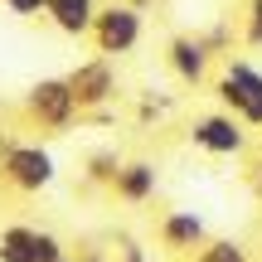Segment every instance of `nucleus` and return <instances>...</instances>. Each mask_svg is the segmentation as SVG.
<instances>
[{
  "mask_svg": "<svg viewBox=\"0 0 262 262\" xmlns=\"http://www.w3.org/2000/svg\"><path fill=\"white\" fill-rule=\"evenodd\" d=\"M214 97L224 112H233L248 131H262V68L248 58H228L214 78Z\"/></svg>",
  "mask_w": 262,
  "mask_h": 262,
  "instance_id": "nucleus-1",
  "label": "nucleus"
},
{
  "mask_svg": "<svg viewBox=\"0 0 262 262\" xmlns=\"http://www.w3.org/2000/svg\"><path fill=\"white\" fill-rule=\"evenodd\" d=\"M0 180L15 194H44L58 180V165L49 146H39V141H5L0 146Z\"/></svg>",
  "mask_w": 262,
  "mask_h": 262,
  "instance_id": "nucleus-2",
  "label": "nucleus"
},
{
  "mask_svg": "<svg viewBox=\"0 0 262 262\" xmlns=\"http://www.w3.org/2000/svg\"><path fill=\"white\" fill-rule=\"evenodd\" d=\"M141 34H146V19H141V10L136 5H126V0H112V5H102L97 10V25H93V49H97V58H122L131 54V49L141 44Z\"/></svg>",
  "mask_w": 262,
  "mask_h": 262,
  "instance_id": "nucleus-3",
  "label": "nucleus"
},
{
  "mask_svg": "<svg viewBox=\"0 0 262 262\" xmlns=\"http://www.w3.org/2000/svg\"><path fill=\"white\" fill-rule=\"evenodd\" d=\"M25 117L39 131H68L83 112H78V102H73L68 78H39V83L25 93Z\"/></svg>",
  "mask_w": 262,
  "mask_h": 262,
  "instance_id": "nucleus-4",
  "label": "nucleus"
},
{
  "mask_svg": "<svg viewBox=\"0 0 262 262\" xmlns=\"http://www.w3.org/2000/svg\"><path fill=\"white\" fill-rule=\"evenodd\" d=\"M68 257L63 238L39 224H5L0 228V262H58Z\"/></svg>",
  "mask_w": 262,
  "mask_h": 262,
  "instance_id": "nucleus-5",
  "label": "nucleus"
},
{
  "mask_svg": "<svg viewBox=\"0 0 262 262\" xmlns=\"http://www.w3.org/2000/svg\"><path fill=\"white\" fill-rule=\"evenodd\" d=\"M68 88H73V102H78V112H97V107H107L117 97V68H112V58H83L78 68H68Z\"/></svg>",
  "mask_w": 262,
  "mask_h": 262,
  "instance_id": "nucleus-6",
  "label": "nucleus"
},
{
  "mask_svg": "<svg viewBox=\"0 0 262 262\" xmlns=\"http://www.w3.org/2000/svg\"><path fill=\"white\" fill-rule=\"evenodd\" d=\"M189 141L204 156H243L248 150V126L233 112H204L189 122Z\"/></svg>",
  "mask_w": 262,
  "mask_h": 262,
  "instance_id": "nucleus-7",
  "label": "nucleus"
},
{
  "mask_svg": "<svg viewBox=\"0 0 262 262\" xmlns=\"http://www.w3.org/2000/svg\"><path fill=\"white\" fill-rule=\"evenodd\" d=\"M165 63H170V73H175L185 88H199V83H209L214 49H209L204 34H170V44H165Z\"/></svg>",
  "mask_w": 262,
  "mask_h": 262,
  "instance_id": "nucleus-8",
  "label": "nucleus"
},
{
  "mask_svg": "<svg viewBox=\"0 0 262 262\" xmlns=\"http://www.w3.org/2000/svg\"><path fill=\"white\" fill-rule=\"evenodd\" d=\"M156 238H160L165 253H199L209 243V224L194 209H165L160 224H156Z\"/></svg>",
  "mask_w": 262,
  "mask_h": 262,
  "instance_id": "nucleus-9",
  "label": "nucleus"
},
{
  "mask_svg": "<svg viewBox=\"0 0 262 262\" xmlns=\"http://www.w3.org/2000/svg\"><path fill=\"white\" fill-rule=\"evenodd\" d=\"M156 189H160L156 160H146V156L122 160V170H117V180H112V194L122 199V204H150V199H156Z\"/></svg>",
  "mask_w": 262,
  "mask_h": 262,
  "instance_id": "nucleus-10",
  "label": "nucleus"
},
{
  "mask_svg": "<svg viewBox=\"0 0 262 262\" xmlns=\"http://www.w3.org/2000/svg\"><path fill=\"white\" fill-rule=\"evenodd\" d=\"M97 0H49V10H44V19L58 29V34H68V39H88L93 34V25H97Z\"/></svg>",
  "mask_w": 262,
  "mask_h": 262,
  "instance_id": "nucleus-11",
  "label": "nucleus"
},
{
  "mask_svg": "<svg viewBox=\"0 0 262 262\" xmlns=\"http://www.w3.org/2000/svg\"><path fill=\"white\" fill-rule=\"evenodd\" d=\"M194 262H253V253H248L243 238H209L194 253Z\"/></svg>",
  "mask_w": 262,
  "mask_h": 262,
  "instance_id": "nucleus-12",
  "label": "nucleus"
},
{
  "mask_svg": "<svg viewBox=\"0 0 262 262\" xmlns=\"http://www.w3.org/2000/svg\"><path fill=\"white\" fill-rule=\"evenodd\" d=\"M117 170H122V156H117V150H93L88 165H83V180H88V185H107V189H112Z\"/></svg>",
  "mask_w": 262,
  "mask_h": 262,
  "instance_id": "nucleus-13",
  "label": "nucleus"
},
{
  "mask_svg": "<svg viewBox=\"0 0 262 262\" xmlns=\"http://www.w3.org/2000/svg\"><path fill=\"white\" fill-rule=\"evenodd\" d=\"M243 44L262 49V0H248L243 5Z\"/></svg>",
  "mask_w": 262,
  "mask_h": 262,
  "instance_id": "nucleus-14",
  "label": "nucleus"
},
{
  "mask_svg": "<svg viewBox=\"0 0 262 262\" xmlns=\"http://www.w3.org/2000/svg\"><path fill=\"white\" fill-rule=\"evenodd\" d=\"M0 5H5L10 15H19V19H39L49 10V0H0Z\"/></svg>",
  "mask_w": 262,
  "mask_h": 262,
  "instance_id": "nucleus-15",
  "label": "nucleus"
},
{
  "mask_svg": "<svg viewBox=\"0 0 262 262\" xmlns=\"http://www.w3.org/2000/svg\"><path fill=\"white\" fill-rule=\"evenodd\" d=\"M126 5H136V10H141V5H146V0H126Z\"/></svg>",
  "mask_w": 262,
  "mask_h": 262,
  "instance_id": "nucleus-16",
  "label": "nucleus"
},
{
  "mask_svg": "<svg viewBox=\"0 0 262 262\" xmlns=\"http://www.w3.org/2000/svg\"><path fill=\"white\" fill-rule=\"evenodd\" d=\"M58 262H73V257H58Z\"/></svg>",
  "mask_w": 262,
  "mask_h": 262,
  "instance_id": "nucleus-17",
  "label": "nucleus"
}]
</instances>
